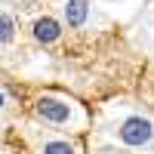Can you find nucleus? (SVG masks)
I'll list each match as a JSON object with an SVG mask.
<instances>
[{
    "label": "nucleus",
    "instance_id": "obj_2",
    "mask_svg": "<svg viewBox=\"0 0 154 154\" xmlns=\"http://www.w3.org/2000/svg\"><path fill=\"white\" fill-rule=\"evenodd\" d=\"M37 114H40L43 120H49V123H65L68 120V114H71V108L65 105L62 99H53V96H43V99H37Z\"/></svg>",
    "mask_w": 154,
    "mask_h": 154
},
{
    "label": "nucleus",
    "instance_id": "obj_5",
    "mask_svg": "<svg viewBox=\"0 0 154 154\" xmlns=\"http://www.w3.org/2000/svg\"><path fill=\"white\" fill-rule=\"evenodd\" d=\"M12 31H16L12 19H9V16H0V43H9V40H12Z\"/></svg>",
    "mask_w": 154,
    "mask_h": 154
},
{
    "label": "nucleus",
    "instance_id": "obj_7",
    "mask_svg": "<svg viewBox=\"0 0 154 154\" xmlns=\"http://www.w3.org/2000/svg\"><path fill=\"white\" fill-rule=\"evenodd\" d=\"M0 105H3V93H0Z\"/></svg>",
    "mask_w": 154,
    "mask_h": 154
},
{
    "label": "nucleus",
    "instance_id": "obj_1",
    "mask_svg": "<svg viewBox=\"0 0 154 154\" xmlns=\"http://www.w3.org/2000/svg\"><path fill=\"white\" fill-rule=\"evenodd\" d=\"M151 136H154V123L148 117H130V120H123V126H120L123 145H133V148L151 142Z\"/></svg>",
    "mask_w": 154,
    "mask_h": 154
},
{
    "label": "nucleus",
    "instance_id": "obj_6",
    "mask_svg": "<svg viewBox=\"0 0 154 154\" xmlns=\"http://www.w3.org/2000/svg\"><path fill=\"white\" fill-rule=\"evenodd\" d=\"M43 154H74V148L68 142H49V145H43Z\"/></svg>",
    "mask_w": 154,
    "mask_h": 154
},
{
    "label": "nucleus",
    "instance_id": "obj_4",
    "mask_svg": "<svg viewBox=\"0 0 154 154\" xmlns=\"http://www.w3.org/2000/svg\"><path fill=\"white\" fill-rule=\"evenodd\" d=\"M86 16H89V0H68L65 22L71 25V28H80V25L86 22Z\"/></svg>",
    "mask_w": 154,
    "mask_h": 154
},
{
    "label": "nucleus",
    "instance_id": "obj_3",
    "mask_svg": "<svg viewBox=\"0 0 154 154\" xmlns=\"http://www.w3.org/2000/svg\"><path fill=\"white\" fill-rule=\"evenodd\" d=\"M59 34H62V25H59L56 19H37V22H34V37H37L40 43L59 40Z\"/></svg>",
    "mask_w": 154,
    "mask_h": 154
}]
</instances>
